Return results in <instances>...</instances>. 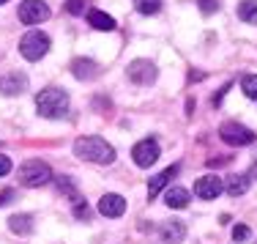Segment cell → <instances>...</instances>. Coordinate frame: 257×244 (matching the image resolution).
<instances>
[{"instance_id":"cell-1","label":"cell","mask_w":257,"mask_h":244,"mask_svg":"<svg viewBox=\"0 0 257 244\" xmlns=\"http://www.w3.org/2000/svg\"><path fill=\"white\" fill-rule=\"evenodd\" d=\"M74 154L85 162L96 165H112L115 162V148L101 137H79L74 143Z\"/></svg>"},{"instance_id":"cell-2","label":"cell","mask_w":257,"mask_h":244,"mask_svg":"<svg viewBox=\"0 0 257 244\" xmlns=\"http://www.w3.org/2000/svg\"><path fill=\"white\" fill-rule=\"evenodd\" d=\"M36 110L44 118H63L69 113V94L60 88H44L36 94Z\"/></svg>"},{"instance_id":"cell-3","label":"cell","mask_w":257,"mask_h":244,"mask_svg":"<svg viewBox=\"0 0 257 244\" xmlns=\"http://www.w3.org/2000/svg\"><path fill=\"white\" fill-rule=\"evenodd\" d=\"M50 52V36L41 30H28L20 39V55L25 60H39Z\"/></svg>"},{"instance_id":"cell-4","label":"cell","mask_w":257,"mask_h":244,"mask_svg":"<svg viewBox=\"0 0 257 244\" xmlns=\"http://www.w3.org/2000/svg\"><path fill=\"white\" fill-rule=\"evenodd\" d=\"M50 181H52V170H50V165L41 159H28L20 168V184H25V187H44Z\"/></svg>"},{"instance_id":"cell-5","label":"cell","mask_w":257,"mask_h":244,"mask_svg":"<svg viewBox=\"0 0 257 244\" xmlns=\"http://www.w3.org/2000/svg\"><path fill=\"white\" fill-rule=\"evenodd\" d=\"M219 137H222L227 145H252L257 140L254 132L249 129V126L238 124V121H227V124L219 126Z\"/></svg>"},{"instance_id":"cell-6","label":"cell","mask_w":257,"mask_h":244,"mask_svg":"<svg viewBox=\"0 0 257 244\" xmlns=\"http://www.w3.org/2000/svg\"><path fill=\"white\" fill-rule=\"evenodd\" d=\"M50 17V6L44 0H22L20 3V22L25 25H39Z\"/></svg>"},{"instance_id":"cell-7","label":"cell","mask_w":257,"mask_h":244,"mask_svg":"<svg viewBox=\"0 0 257 244\" xmlns=\"http://www.w3.org/2000/svg\"><path fill=\"white\" fill-rule=\"evenodd\" d=\"M159 154H162V151H159V143H156V140H151V137L148 140H140V143L132 148V159H134L137 168H151V165L159 159Z\"/></svg>"},{"instance_id":"cell-8","label":"cell","mask_w":257,"mask_h":244,"mask_svg":"<svg viewBox=\"0 0 257 244\" xmlns=\"http://www.w3.org/2000/svg\"><path fill=\"white\" fill-rule=\"evenodd\" d=\"M126 74H128V80L137 83V85H151L156 80V66L151 60H132Z\"/></svg>"},{"instance_id":"cell-9","label":"cell","mask_w":257,"mask_h":244,"mask_svg":"<svg viewBox=\"0 0 257 244\" xmlns=\"http://www.w3.org/2000/svg\"><path fill=\"white\" fill-rule=\"evenodd\" d=\"M222 190H224V184H222V179H219V176H203V179L194 181V195H197V198H203V200L219 198Z\"/></svg>"},{"instance_id":"cell-10","label":"cell","mask_w":257,"mask_h":244,"mask_svg":"<svg viewBox=\"0 0 257 244\" xmlns=\"http://www.w3.org/2000/svg\"><path fill=\"white\" fill-rule=\"evenodd\" d=\"M123 211H126V198H123V195H115V192H109V195H104V198L99 200V214L109 217V219L120 217Z\"/></svg>"},{"instance_id":"cell-11","label":"cell","mask_w":257,"mask_h":244,"mask_svg":"<svg viewBox=\"0 0 257 244\" xmlns=\"http://www.w3.org/2000/svg\"><path fill=\"white\" fill-rule=\"evenodd\" d=\"M0 91L6 96H17L22 91H28V77L22 71H9V74L0 77Z\"/></svg>"},{"instance_id":"cell-12","label":"cell","mask_w":257,"mask_h":244,"mask_svg":"<svg viewBox=\"0 0 257 244\" xmlns=\"http://www.w3.org/2000/svg\"><path fill=\"white\" fill-rule=\"evenodd\" d=\"M71 74H74L77 80H96V77L101 74V69H99V63H96V60L74 58V60H71Z\"/></svg>"},{"instance_id":"cell-13","label":"cell","mask_w":257,"mask_h":244,"mask_svg":"<svg viewBox=\"0 0 257 244\" xmlns=\"http://www.w3.org/2000/svg\"><path fill=\"white\" fill-rule=\"evenodd\" d=\"M159 233H162L164 244H178V241H183V236H186V228H183V222H178V219H170V222H164L162 228H159Z\"/></svg>"},{"instance_id":"cell-14","label":"cell","mask_w":257,"mask_h":244,"mask_svg":"<svg viewBox=\"0 0 257 244\" xmlns=\"http://www.w3.org/2000/svg\"><path fill=\"white\" fill-rule=\"evenodd\" d=\"M175 176H178V165H173V168H167V170H162L159 176H154L151 184H148V198H156V195L170 184V179H175Z\"/></svg>"},{"instance_id":"cell-15","label":"cell","mask_w":257,"mask_h":244,"mask_svg":"<svg viewBox=\"0 0 257 244\" xmlns=\"http://www.w3.org/2000/svg\"><path fill=\"white\" fill-rule=\"evenodd\" d=\"M88 25L96 28V30H115V20L99 9H90L88 11Z\"/></svg>"},{"instance_id":"cell-16","label":"cell","mask_w":257,"mask_h":244,"mask_svg":"<svg viewBox=\"0 0 257 244\" xmlns=\"http://www.w3.org/2000/svg\"><path fill=\"white\" fill-rule=\"evenodd\" d=\"M164 203H167L170 209H186L189 206V192L183 190V187H170L167 195H164Z\"/></svg>"},{"instance_id":"cell-17","label":"cell","mask_w":257,"mask_h":244,"mask_svg":"<svg viewBox=\"0 0 257 244\" xmlns=\"http://www.w3.org/2000/svg\"><path fill=\"white\" fill-rule=\"evenodd\" d=\"M9 230L17 236H28L33 230V219H30V214H14L9 217Z\"/></svg>"},{"instance_id":"cell-18","label":"cell","mask_w":257,"mask_h":244,"mask_svg":"<svg viewBox=\"0 0 257 244\" xmlns=\"http://www.w3.org/2000/svg\"><path fill=\"white\" fill-rule=\"evenodd\" d=\"M224 190H227L230 198H241V195H246V190H249V176H230L227 184H224Z\"/></svg>"},{"instance_id":"cell-19","label":"cell","mask_w":257,"mask_h":244,"mask_svg":"<svg viewBox=\"0 0 257 244\" xmlns=\"http://www.w3.org/2000/svg\"><path fill=\"white\" fill-rule=\"evenodd\" d=\"M238 17L243 22H249V25H257V0H243L238 6Z\"/></svg>"},{"instance_id":"cell-20","label":"cell","mask_w":257,"mask_h":244,"mask_svg":"<svg viewBox=\"0 0 257 244\" xmlns=\"http://www.w3.org/2000/svg\"><path fill=\"white\" fill-rule=\"evenodd\" d=\"M134 9H137L140 14L151 17V14H156V11L162 9V0H134Z\"/></svg>"},{"instance_id":"cell-21","label":"cell","mask_w":257,"mask_h":244,"mask_svg":"<svg viewBox=\"0 0 257 244\" xmlns=\"http://www.w3.org/2000/svg\"><path fill=\"white\" fill-rule=\"evenodd\" d=\"M241 91L249 96V99H257V74H246L241 80Z\"/></svg>"},{"instance_id":"cell-22","label":"cell","mask_w":257,"mask_h":244,"mask_svg":"<svg viewBox=\"0 0 257 244\" xmlns=\"http://www.w3.org/2000/svg\"><path fill=\"white\" fill-rule=\"evenodd\" d=\"M58 190L63 192V195H69V198L74 200V203H79V192L74 190V184H71V181L66 179V176H60V179H58Z\"/></svg>"},{"instance_id":"cell-23","label":"cell","mask_w":257,"mask_h":244,"mask_svg":"<svg viewBox=\"0 0 257 244\" xmlns=\"http://www.w3.org/2000/svg\"><path fill=\"white\" fill-rule=\"evenodd\" d=\"M66 11H69V14H74V17L85 14V0H66Z\"/></svg>"},{"instance_id":"cell-24","label":"cell","mask_w":257,"mask_h":244,"mask_svg":"<svg viewBox=\"0 0 257 244\" xmlns=\"http://www.w3.org/2000/svg\"><path fill=\"white\" fill-rule=\"evenodd\" d=\"M74 217H77V219H90V209H88V203H82V200H79V203L74 206Z\"/></svg>"},{"instance_id":"cell-25","label":"cell","mask_w":257,"mask_h":244,"mask_svg":"<svg viewBox=\"0 0 257 244\" xmlns=\"http://www.w3.org/2000/svg\"><path fill=\"white\" fill-rule=\"evenodd\" d=\"M232 239H235V241L249 239V228H246V225H235V228H232Z\"/></svg>"},{"instance_id":"cell-26","label":"cell","mask_w":257,"mask_h":244,"mask_svg":"<svg viewBox=\"0 0 257 244\" xmlns=\"http://www.w3.org/2000/svg\"><path fill=\"white\" fill-rule=\"evenodd\" d=\"M219 9V0H200V11L203 14H213Z\"/></svg>"},{"instance_id":"cell-27","label":"cell","mask_w":257,"mask_h":244,"mask_svg":"<svg viewBox=\"0 0 257 244\" xmlns=\"http://www.w3.org/2000/svg\"><path fill=\"white\" fill-rule=\"evenodd\" d=\"M14 198H17L14 190H3V192H0V209H3V206H9Z\"/></svg>"},{"instance_id":"cell-28","label":"cell","mask_w":257,"mask_h":244,"mask_svg":"<svg viewBox=\"0 0 257 244\" xmlns=\"http://www.w3.org/2000/svg\"><path fill=\"white\" fill-rule=\"evenodd\" d=\"M6 173H11V159L0 154V176H6Z\"/></svg>"},{"instance_id":"cell-29","label":"cell","mask_w":257,"mask_h":244,"mask_svg":"<svg viewBox=\"0 0 257 244\" xmlns=\"http://www.w3.org/2000/svg\"><path fill=\"white\" fill-rule=\"evenodd\" d=\"M0 3H9V0H0Z\"/></svg>"}]
</instances>
